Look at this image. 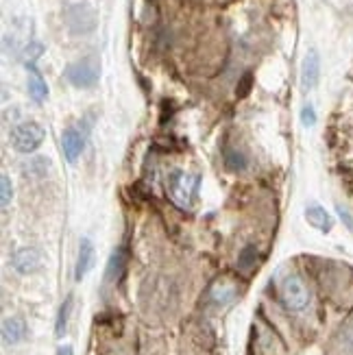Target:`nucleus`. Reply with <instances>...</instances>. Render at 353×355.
I'll return each instance as SVG.
<instances>
[{
  "instance_id": "obj_1",
  "label": "nucleus",
  "mask_w": 353,
  "mask_h": 355,
  "mask_svg": "<svg viewBox=\"0 0 353 355\" xmlns=\"http://www.w3.org/2000/svg\"><path fill=\"white\" fill-rule=\"evenodd\" d=\"M198 183H201V177L198 175H190L186 171H181V168H173L166 177V190L177 207L190 209L194 205Z\"/></svg>"
},
{
  "instance_id": "obj_2",
  "label": "nucleus",
  "mask_w": 353,
  "mask_h": 355,
  "mask_svg": "<svg viewBox=\"0 0 353 355\" xmlns=\"http://www.w3.org/2000/svg\"><path fill=\"white\" fill-rule=\"evenodd\" d=\"M64 76L72 87L92 89L98 85V79H101V61L94 55L83 57L79 61H74V64H70L64 70Z\"/></svg>"
},
{
  "instance_id": "obj_3",
  "label": "nucleus",
  "mask_w": 353,
  "mask_h": 355,
  "mask_svg": "<svg viewBox=\"0 0 353 355\" xmlns=\"http://www.w3.org/2000/svg\"><path fill=\"white\" fill-rule=\"evenodd\" d=\"M64 22L72 35H89L98 26V13L87 3H74L66 7Z\"/></svg>"
},
{
  "instance_id": "obj_4",
  "label": "nucleus",
  "mask_w": 353,
  "mask_h": 355,
  "mask_svg": "<svg viewBox=\"0 0 353 355\" xmlns=\"http://www.w3.org/2000/svg\"><path fill=\"white\" fill-rule=\"evenodd\" d=\"M44 137H46L44 127L33 120H26V122H20L18 127H13L11 146L18 150L20 155H31V153H35L42 146Z\"/></svg>"
},
{
  "instance_id": "obj_5",
  "label": "nucleus",
  "mask_w": 353,
  "mask_h": 355,
  "mask_svg": "<svg viewBox=\"0 0 353 355\" xmlns=\"http://www.w3.org/2000/svg\"><path fill=\"white\" fill-rule=\"evenodd\" d=\"M282 301L290 312H303L310 303V290L299 275H288L282 284Z\"/></svg>"
},
{
  "instance_id": "obj_6",
  "label": "nucleus",
  "mask_w": 353,
  "mask_h": 355,
  "mask_svg": "<svg viewBox=\"0 0 353 355\" xmlns=\"http://www.w3.org/2000/svg\"><path fill=\"white\" fill-rule=\"evenodd\" d=\"M318 79H320V55L316 49H310L301 64V89L308 94V92H312L318 85Z\"/></svg>"
},
{
  "instance_id": "obj_7",
  "label": "nucleus",
  "mask_w": 353,
  "mask_h": 355,
  "mask_svg": "<svg viewBox=\"0 0 353 355\" xmlns=\"http://www.w3.org/2000/svg\"><path fill=\"white\" fill-rule=\"evenodd\" d=\"M11 266L15 268V272H20V275L35 272L42 266V253L35 249V246H24V249H18L13 253Z\"/></svg>"
},
{
  "instance_id": "obj_8",
  "label": "nucleus",
  "mask_w": 353,
  "mask_h": 355,
  "mask_svg": "<svg viewBox=\"0 0 353 355\" xmlns=\"http://www.w3.org/2000/svg\"><path fill=\"white\" fill-rule=\"evenodd\" d=\"M61 146H64V155L70 164H74L81 157V153L85 148V133L79 127H68L61 133Z\"/></svg>"
},
{
  "instance_id": "obj_9",
  "label": "nucleus",
  "mask_w": 353,
  "mask_h": 355,
  "mask_svg": "<svg viewBox=\"0 0 353 355\" xmlns=\"http://www.w3.org/2000/svg\"><path fill=\"white\" fill-rule=\"evenodd\" d=\"M94 244H92L89 238H81L79 242V257H76V266H74V277L76 282L85 279V275L92 270V266H94Z\"/></svg>"
},
{
  "instance_id": "obj_10",
  "label": "nucleus",
  "mask_w": 353,
  "mask_h": 355,
  "mask_svg": "<svg viewBox=\"0 0 353 355\" xmlns=\"http://www.w3.org/2000/svg\"><path fill=\"white\" fill-rule=\"evenodd\" d=\"M26 70H28V81H26V87H28V94L35 103H44L49 98V85H46L44 76L40 74V70L33 66V64H26Z\"/></svg>"
},
{
  "instance_id": "obj_11",
  "label": "nucleus",
  "mask_w": 353,
  "mask_h": 355,
  "mask_svg": "<svg viewBox=\"0 0 353 355\" xmlns=\"http://www.w3.org/2000/svg\"><path fill=\"white\" fill-rule=\"evenodd\" d=\"M26 338V322L18 316H11L3 320V343L18 345Z\"/></svg>"
},
{
  "instance_id": "obj_12",
  "label": "nucleus",
  "mask_w": 353,
  "mask_h": 355,
  "mask_svg": "<svg viewBox=\"0 0 353 355\" xmlns=\"http://www.w3.org/2000/svg\"><path fill=\"white\" fill-rule=\"evenodd\" d=\"M305 218H308V223L314 229L323 231V234H329L332 227H334V218L329 216V211L325 207H320V205H308V207H305Z\"/></svg>"
},
{
  "instance_id": "obj_13",
  "label": "nucleus",
  "mask_w": 353,
  "mask_h": 355,
  "mask_svg": "<svg viewBox=\"0 0 353 355\" xmlns=\"http://www.w3.org/2000/svg\"><path fill=\"white\" fill-rule=\"evenodd\" d=\"M125 264H127V255L125 249H116L110 257V264H107V272H105V279L107 282H118L122 272H125Z\"/></svg>"
},
{
  "instance_id": "obj_14",
  "label": "nucleus",
  "mask_w": 353,
  "mask_h": 355,
  "mask_svg": "<svg viewBox=\"0 0 353 355\" xmlns=\"http://www.w3.org/2000/svg\"><path fill=\"white\" fill-rule=\"evenodd\" d=\"M70 312H72V297H66V301L61 303V307H59L57 320H55V336H57V338H64V334H66V329H68Z\"/></svg>"
},
{
  "instance_id": "obj_15",
  "label": "nucleus",
  "mask_w": 353,
  "mask_h": 355,
  "mask_svg": "<svg viewBox=\"0 0 353 355\" xmlns=\"http://www.w3.org/2000/svg\"><path fill=\"white\" fill-rule=\"evenodd\" d=\"M212 301L216 305H227L236 299V288L234 286H227V284H216L212 288Z\"/></svg>"
},
{
  "instance_id": "obj_16",
  "label": "nucleus",
  "mask_w": 353,
  "mask_h": 355,
  "mask_svg": "<svg viewBox=\"0 0 353 355\" xmlns=\"http://www.w3.org/2000/svg\"><path fill=\"white\" fill-rule=\"evenodd\" d=\"M247 164H249V159L242 150H238V148L225 150V166L229 168V171H244Z\"/></svg>"
},
{
  "instance_id": "obj_17",
  "label": "nucleus",
  "mask_w": 353,
  "mask_h": 355,
  "mask_svg": "<svg viewBox=\"0 0 353 355\" xmlns=\"http://www.w3.org/2000/svg\"><path fill=\"white\" fill-rule=\"evenodd\" d=\"M11 200H13V185L9 175L3 173V177H0V205H3V209L11 205Z\"/></svg>"
},
{
  "instance_id": "obj_18",
  "label": "nucleus",
  "mask_w": 353,
  "mask_h": 355,
  "mask_svg": "<svg viewBox=\"0 0 353 355\" xmlns=\"http://www.w3.org/2000/svg\"><path fill=\"white\" fill-rule=\"evenodd\" d=\"M255 257H257V251H255V246H247L242 253H240V257H238V266L242 268V270H249L253 264H255Z\"/></svg>"
},
{
  "instance_id": "obj_19",
  "label": "nucleus",
  "mask_w": 353,
  "mask_h": 355,
  "mask_svg": "<svg viewBox=\"0 0 353 355\" xmlns=\"http://www.w3.org/2000/svg\"><path fill=\"white\" fill-rule=\"evenodd\" d=\"M301 125L305 129H312L316 125V110H314V105H310V103L303 105V110H301Z\"/></svg>"
},
{
  "instance_id": "obj_20",
  "label": "nucleus",
  "mask_w": 353,
  "mask_h": 355,
  "mask_svg": "<svg viewBox=\"0 0 353 355\" xmlns=\"http://www.w3.org/2000/svg\"><path fill=\"white\" fill-rule=\"evenodd\" d=\"M44 53V46L40 42H28L26 49H24V57H26V64H33V61Z\"/></svg>"
},
{
  "instance_id": "obj_21",
  "label": "nucleus",
  "mask_w": 353,
  "mask_h": 355,
  "mask_svg": "<svg viewBox=\"0 0 353 355\" xmlns=\"http://www.w3.org/2000/svg\"><path fill=\"white\" fill-rule=\"evenodd\" d=\"M341 343H343L345 353L353 355V322H349V325L343 329V334H341Z\"/></svg>"
},
{
  "instance_id": "obj_22",
  "label": "nucleus",
  "mask_w": 353,
  "mask_h": 355,
  "mask_svg": "<svg viewBox=\"0 0 353 355\" xmlns=\"http://www.w3.org/2000/svg\"><path fill=\"white\" fill-rule=\"evenodd\" d=\"M336 209H338V216H341V218H343V223H345V225H347V227H349V229L353 231V216H351V214H349V211H347V209H345L343 205H338V207H336Z\"/></svg>"
},
{
  "instance_id": "obj_23",
  "label": "nucleus",
  "mask_w": 353,
  "mask_h": 355,
  "mask_svg": "<svg viewBox=\"0 0 353 355\" xmlns=\"http://www.w3.org/2000/svg\"><path fill=\"white\" fill-rule=\"evenodd\" d=\"M242 81H244V83H242V89L238 92V96H244V94H247V89L251 87V74H247V76H244Z\"/></svg>"
},
{
  "instance_id": "obj_24",
  "label": "nucleus",
  "mask_w": 353,
  "mask_h": 355,
  "mask_svg": "<svg viewBox=\"0 0 353 355\" xmlns=\"http://www.w3.org/2000/svg\"><path fill=\"white\" fill-rule=\"evenodd\" d=\"M59 355H72V349L70 347H61L59 349Z\"/></svg>"
}]
</instances>
